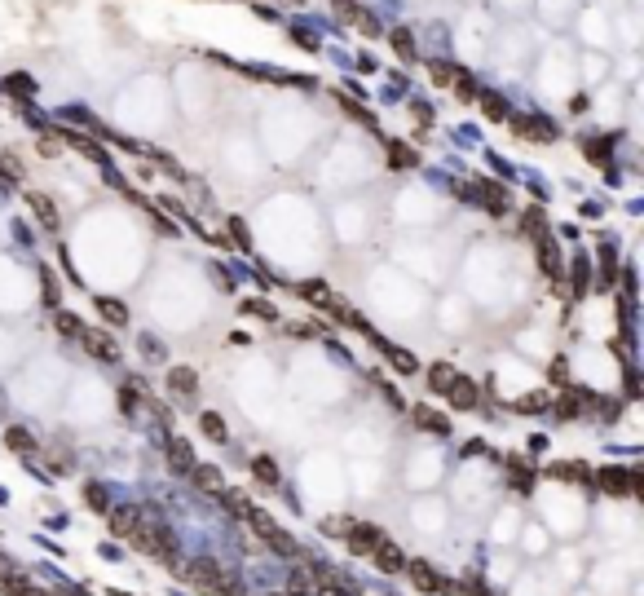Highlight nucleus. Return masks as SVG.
<instances>
[{
  "label": "nucleus",
  "mask_w": 644,
  "mask_h": 596,
  "mask_svg": "<svg viewBox=\"0 0 644 596\" xmlns=\"http://www.w3.org/2000/svg\"><path fill=\"white\" fill-rule=\"evenodd\" d=\"M371 561H375V570H384V575H397V570H406V552H402L393 539H379Z\"/></svg>",
  "instance_id": "10"
},
{
  "label": "nucleus",
  "mask_w": 644,
  "mask_h": 596,
  "mask_svg": "<svg viewBox=\"0 0 644 596\" xmlns=\"http://www.w3.org/2000/svg\"><path fill=\"white\" fill-rule=\"evenodd\" d=\"M508 124H512L517 137H534V141H552L556 137V124L543 119V115H508Z\"/></svg>",
  "instance_id": "7"
},
{
  "label": "nucleus",
  "mask_w": 644,
  "mask_h": 596,
  "mask_svg": "<svg viewBox=\"0 0 644 596\" xmlns=\"http://www.w3.org/2000/svg\"><path fill=\"white\" fill-rule=\"evenodd\" d=\"M596 482L614 499H640V468H600Z\"/></svg>",
  "instance_id": "5"
},
{
  "label": "nucleus",
  "mask_w": 644,
  "mask_h": 596,
  "mask_svg": "<svg viewBox=\"0 0 644 596\" xmlns=\"http://www.w3.org/2000/svg\"><path fill=\"white\" fill-rule=\"evenodd\" d=\"M388 40H393V49H397L402 58H406V62H411V58H415V35H411L406 27H397V31H388Z\"/></svg>",
  "instance_id": "33"
},
{
  "label": "nucleus",
  "mask_w": 644,
  "mask_h": 596,
  "mask_svg": "<svg viewBox=\"0 0 644 596\" xmlns=\"http://www.w3.org/2000/svg\"><path fill=\"white\" fill-rule=\"evenodd\" d=\"M587 288H591V265H587V256H574L569 261V292L582 296Z\"/></svg>",
  "instance_id": "20"
},
{
  "label": "nucleus",
  "mask_w": 644,
  "mask_h": 596,
  "mask_svg": "<svg viewBox=\"0 0 644 596\" xmlns=\"http://www.w3.org/2000/svg\"><path fill=\"white\" fill-rule=\"evenodd\" d=\"M35 146H40V155H57V133H40Z\"/></svg>",
  "instance_id": "47"
},
{
  "label": "nucleus",
  "mask_w": 644,
  "mask_h": 596,
  "mask_svg": "<svg viewBox=\"0 0 644 596\" xmlns=\"http://www.w3.org/2000/svg\"><path fill=\"white\" fill-rule=\"evenodd\" d=\"M582 155H587L591 164H609V141H605V137H587V141H582Z\"/></svg>",
  "instance_id": "32"
},
{
  "label": "nucleus",
  "mask_w": 644,
  "mask_h": 596,
  "mask_svg": "<svg viewBox=\"0 0 644 596\" xmlns=\"http://www.w3.org/2000/svg\"><path fill=\"white\" fill-rule=\"evenodd\" d=\"M0 182H5V186H18L22 182V164L14 159V155H0Z\"/></svg>",
  "instance_id": "34"
},
{
  "label": "nucleus",
  "mask_w": 644,
  "mask_h": 596,
  "mask_svg": "<svg viewBox=\"0 0 644 596\" xmlns=\"http://www.w3.org/2000/svg\"><path fill=\"white\" fill-rule=\"evenodd\" d=\"M450 89H455V93H459L463 102H472V98H476V85H472L468 76H463V71H459V76H455V85H450Z\"/></svg>",
  "instance_id": "43"
},
{
  "label": "nucleus",
  "mask_w": 644,
  "mask_h": 596,
  "mask_svg": "<svg viewBox=\"0 0 644 596\" xmlns=\"http://www.w3.org/2000/svg\"><path fill=\"white\" fill-rule=\"evenodd\" d=\"M5 446L22 450V455H35V437H31L22 424H9V428H5Z\"/></svg>",
  "instance_id": "24"
},
{
  "label": "nucleus",
  "mask_w": 644,
  "mask_h": 596,
  "mask_svg": "<svg viewBox=\"0 0 644 596\" xmlns=\"http://www.w3.org/2000/svg\"><path fill=\"white\" fill-rule=\"evenodd\" d=\"M521 230L530 238H543L547 234V212L543 208H526V217H521Z\"/></svg>",
  "instance_id": "27"
},
{
  "label": "nucleus",
  "mask_w": 644,
  "mask_h": 596,
  "mask_svg": "<svg viewBox=\"0 0 644 596\" xmlns=\"http://www.w3.org/2000/svg\"><path fill=\"white\" fill-rule=\"evenodd\" d=\"M80 340H84V349L98 358V362H115V358H119V344L106 336V331H89L84 327V336H80Z\"/></svg>",
  "instance_id": "11"
},
{
  "label": "nucleus",
  "mask_w": 644,
  "mask_h": 596,
  "mask_svg": "<svg viewBox=\"0 0 644 596\" xmlns=\"http://www.w3.org/2000/svg\"><path fill=\"white\" fill-rule=\"evenodd\" d=\"M230 234L238 238V247H252V238H247V225L238 221V217H230Z\"/></svg>",
  "instance_id": "46"
},
{
  "label": "nucleus",
  "mask_w": 644,
  "mask_h": 596,
  "mask_svg": "<svg viewBox=\"0 0 644 596\" xmlns=\"http://www.w3.org/2000/svg\"><path fill=\"white\" fill-rule=\"evenodd\" d=\"M40 296L49 305H57V296H62V288H57V274L53 270H40Z\"/></svg>",
  "instance_id": "36"
},
{
  "label": "nucleus",
  "mask_w": 644,
  "mask_h": 596,
  "mask_svg": "<svg viewBox=\"0 0 644 596\" xmlns=\"http://www.w3.org/2000/svg\"><path fill=\"white\" fill-rule=\"evenodd\" d=\"M177 579H186L195 592H204V596H221V588L230 583V570L217 566L212 556H199V561H186V566H177Z\"/></svg>",
  "instance_id": "2"
},
{
  "label": "nucleus",
  "mask_w": 644,
  "mask_h": 596,
  "mask_svg": "<svg viewBox=\"0 0 644 596\" xmlns=\"http://www.w3.org/2000/svg\"><path fill=\"white\" fill-rule=\"evenodd\" d=\"M455 76H459V67H450V62H433V80H437V85H446V89H450V85H455Z\"/></svg>",
  "instance_id": "42"
},
{
  "label": "nucleus",
  "mask_w": 644,
  "mask_h": 596,
  "mask_svg": "<svg viewBox=\"0 0 644 596\" xmlns=\"http://www.w3.org/2000/svg\"><path fill=\"white\" fill-rule=\"evenodd\" d=\"M243 314H256V318H265V323H274V318H278V309H274L269 301H247Z\"/></svg>",
  "instance_id": "41"
},
{
  "label": "nucleus",
  "mask_w": 644,
  "mask_h": 596,
  "mask_svg": "<svg viewBox=\"0 0 644 596\" xmlns=\"http://www.w3.org/2000/svg\"><path fill=\"white\" fill-rule=\"evenodd\" d=\"M141 526V508H106V530L115 534V539H128V534H133Z\"/></svg>",
  "instance_id": "8"
},
{
  "label": "nucleus",
  "mask_w": 644,
  "mask_h": 596,
  "mask_svg": "<svg viewBox=\"0 0 644 596\" xmlns=\"http://www.w3.org/2000/svg\"><path fill=\"white\" fill-rule=\"evenodd\" d=\"M141 353H146V362H159V358H163V344L150 340V336H141Z\"/></svg>",
  "instance_id": "45"
},
{
  "label": "nucleus",
  "mask_w": 644,
  "mask_h": 596,
  "mask_svg": "<svg viewBox=\"0 0 644 596\" xmlns=\"http://www.w3.org/2000/svg\"><path fill=\"white\" fill-rule=\"evenodd\" d=\"M27 204H31L35 221H40L44 230H57V204H53L49 195H40V190H31V195H27Z\"/></svg>",
  "instance_id": "15"
},
{
  "label": "nucleus",
  "mask_w": 644,
  "mask_h": 596,
  "mask_svg": "<svg viewBox=\"0 0 644 596\" xmlns=\"http://www.w3.org/2000/svg\"><path fill=\"white\" fill-rule=\"evenodd\" d=\"M406 575H411V583H415L420 592H450V583L441 579L428 561H406Z\"/></svg>",
  "instance_id": "9"
},
{
  "label": "nucleus",
  "mask_w": 644,
  "mask_h": 596,
  "mask_svg": "<svg viewBox=\"0 0 644 596\" xmlns=\"http://www.w3.org/2000/svg\"><path fill=\"white\" fill-rule=\"evenodd\" d=\"M411 415H415V428H420V433H446L450 428V420L441 411H433V407H415Z\"/></svg>",
  "instance_id": "19"
},
{
  "label": "nucleus",
  "mask_w": 644,
  "mask_h": 596,
  "mask_svg": "<svg viewBox=\"0 0 644 596\" xmlns=\"http://www.w3.org/2000/svg\"><path fill=\"white\" fill-rule=\"evenodd\" d=\"M375 344H379V349H384V358H388L393 367H397L402 376H411V371H415V358H411L406 349H393V344H388V340H379V336H375Z\"/></svg>",
  "instance_id": "25"
},
{
  "label": "nucleus",
  "mask_w": 644,
  "mask_h": 596,
  "mask_svg": "<svg viewBox=\"0 0 644 596\" xmlns=\"http://www.w3.org/2000/svg\"><path fill=\"white\" fill-rule=\"evenodd\" d=\"M614 279H618V252H614L609 243H605V247H600V279H596V288L609 292V288H614Z\"/></svg>",
  "instance_id": "21"
},
{
  "label": "nucleus",
  "mask_w": 644,
  "mask_h": 596,
  "mask_svg": "<svg viewBox=\"0 0 644 596\" xmlns=\"http://www.w3.org/2000/svg\"><path fill=\"white\" fill-rule=\"evenodd\" d=\"M84 499H89V508H98V512L111 508V495H106V486H98V482L84 486Z\"/></svg>",
  "instance_id": "38"
},
{
  "label": "nucleus",
  "mask_w": 644,
  "mask_h": 596,
  "mask_svg": "<svg viewBox=\"0 0 644 596\" xmlns=\"http://www.w3.org/2000/svg\"><path fill=\"white\" fill-rule=\"evenodd\" d=\"M98 309H102V318H106L111 327H124V323H128V309L119 305V301H111V296H102V301H98Z\"/></svg>",
  "instance_id": "29"
},
{
  "label": "nucleus",
  "mask_w": 644,
  "mask_h": 596,
  "mask_svg": "<svg viewBox=\"0 0 644 596\" xmlns=\"http://www.w3.org/2000/svg\"><path fill=\"white\" fill-rule=\"evenodd\" d=\"M217 499L225 504V512H234V517H243V512L252 508V504L243 499V491H217Z\"/></svg>",
  "instance_id": "35"
},
{
  "label": "nucleus",
  "mask_w": 644,
  "mask_h": 596,
  "mask_svg": "<svg viewBox=\"0 0 644 596\" xmlns=\"http://www.w3.org/2000/svg\"><path fill=\"white\" fill-rule=\"evenodd\" d=\"M243 517H247V526L256 530V539L265 543L269 552H278V556H296V539H292L287 530H278V526H274V517H269V512H260V508L252 504V508L243 512Z\"/></svg>",
  "instance_id": "3"
},
{
  "label": "nucleus",
  "mask_w": 644,
  "mask_h": 596,
  "mask_svg": "<svg viewBox=\"0 0 644 596\" xmlns=\"http://www.w3.org/2000/svg\"><path fill=\"white\" fill-rule=\"evenodd\" d=\"M322 534H331V539H344V530H349V517H322Z\"/></svg>",
  "instance_id": "40"
},
{
  "label": "nucleus",
  "mask_w": 644,
  "mask_h": 596,
  "mask_svg": "<svg viewBox=\"0 0 644 596\" xmlns=\"http://www.w3.org/2000/svg\"><path fill=\"white\" fill-rule=\"evenodd\" d=\"M57 141H66V146H75L80 155H89L93 164H106V150L98 146V141H93L89 133H71V128H62V133H57Z\"/></svg>",
  "instance_id": "14"
},
{
  "label": "nucleus",
  "mask_w": 644,
  "mask_h": 596,
  "mask_svg": "<svg viewBox=\"0 0 644 596\" xmlns=\"http://www.w3.org/2000/svg\"><path fill=\"white\" fill-rule=\"evenodd\" d=\"M137 389H141V380H128V385H124V393H119V407H124V411L137 407Z\"/></svg>",
  "instance_id": "44"
},
{
  "label": "nucleus",
  "mask_w": 644,
  "mask_h": 596,
  "mask_svg": "<svg viewBox=\"0 0 644 596\" xmlns=\"http://www.w3.org/2000/svg\"><path fill=\"white\" fill-rule=\"evenodd\" d=\"M318 596H349V592H344V588H340V583H336V579H331V583H322V588H318Z\"/></svg>",
  "instance_id": "49"
},
{
  "label": "nucleus",
  "mask_w": 644,
  "mask_h": 596,
  "mask_svg": "<svg viewBox=\"0 0 644 596\" xmlns=\"http://www.w3.org/2000/svg\"><path fill=\"white\" fill-rule=\"evenodd\" d=\"M168 389H172V398H195V393H199V376L190 371V367H172V371H168Z\"/></svg>",
  "instance_id": "17"
},
{
  "label": "nucleus",
  "mask_w": 644,
  "mask_h": 596,
  "mask_svg": "<svg viewBox=\"0 0 644 596\" xmlns=\"http://www.w3.org/2000/svg\"><path fill=\"white\" fill-rule=\"evenodd\" d=\"M508 473H512V486H517V491L526 495V491H530V477H534V473H530V464L512 459V464H508Z\"/></svg>",
  "instance_id": "37"
},
{
  "label": "nucleus",
  "mask_w": 644,
  "mask_h": 596,
  "mask_svg": "<svg viewBox=\"0 0 644 596\" xmlns=\"http://www.w3.org/2000/svg\"><path fill=\"white\" fill-rule=\"evenodd\" d=\"M379 539H384V530L371 526V521H349V530H344V543H349L353 556H371Z\"/></svg>",
  "instance_id": "6"
},
{
  "label": "nucleus",
  "mask_w": 644,
  "mask_h": 596,
  "mask_svg": "<svg viewBox=\"0 0 644 596\" xmlns=\"http://www.w3.org/2000/svg\"><path fill=\"white\" fill-rule=\"evenodd\" d=\"M199 424H204V437H212V442H225V420L217 411H204L199 415Z\"/></svg>",
  "instance_id": "31"
},
{
  "label": "nucleus",
  "mask_w": 644,
  "mask_h": 596,
  "mask_svg": "<svg viewBox=\"0 0 644 596\" xmlns=\"http://www.w3.org/2000/svg\"><path fill=\"white\" fill-rule=\"evenodd\" d=\"M587 402H591L587 393H565V398L556 402V415H560V420H574V415H578L582 407H587Z\"/></svg>",
  "instance_id": "28"
},
{
  "label": "nucleus",
  "mask_w": 644,
  "mask_h": 596,
  "mask_svg": "<svg viewBox=\"0 0 644 596\" xmlns=\"http://www.w3.org/2000/svg\"><path fill=\"white\" fill-rule=\"evenodd\" d=\"M252 473H256V482H265V486H278V482H283L278 464H274L269 455H256V459H252Z\"/></svg>",
  "instance_id": "26"
},
{
  "label": "nucleus",
  "mask_w": 644,
  "mask_h": 596,
  "mask_svg": "<svg viewBox=\"0 0 644 596\" xmlns=\"http://www.w3.org/2000/svg\"><path fill=\"white\" fill-rule=\"evenodd\" d=\"M168 464H172L177 473H190V468L199 464V459H195V446H190L186 437H168Z\"/></svg>",
  "instance_id": "18"
},
{
  "label": "nucleus",
  "mask_w": 644,
  "mask_h": 596,
  "mask_svg": "<svg viewBox=\"0 0 644 596\" xmlns=\"http://www.w3.org/2000/svg\"><path fill=\"white\" fill-rule=\"evenodd\" d=\"M190 486H195L199 495H217L221 491V468L217 464H195V468H190Z\"/></svg>",
  "instance_id": "13"
},
{
  "label": "nucleus",
  "mask_w": 644,
  "mask_h": 596,
  "mask_svg": "<svg viewBox=\"0 0 644 596\" xmlns=\"http://www.w3.org/2000/svg\"><path fill=\"white\" fill-rule=\"evenodd\" d=\"M459 195H468V199H481L490 217H503V212H508V190L499 186L494 177H476L472 186H459Z\"/></svg>",
  "instance_id": "4"
},
{
  "label": "nucleus",
  "mask_w": 644,
  "mask_h": 596,
  "mask_svg": "<svg viewBox=\"0 0 644 596\" xmlns=\"http://www.w3.org/2000/svg\"><path fill=\"white\" fill-rule=\"evenodd\" d=\"M388 164H397V168H411V164H415V150H411V146H397V141H388Z\"/></svg>",
  "instance_id": "39"
},
{
  "label": "nucleus",
  "mask_w": 644,
  "mask_h": 596,
  "mask_svg": "<svg viewBox=\"0 0 644 596\" xmlns=\"http://www.w3.org/2000/svg\"><path fill=\"white\" fill-rule=\"evenodd\" d=\"M446 398H450V407H455V411H472L481 393H476V385H472L468 376H455V385L446 389Z\"/></svg>",
  "instance_id": "12"
},
{
  "label": "nucleus",
  "mask_w": 644,
  "mask_h": 596,
  "mask_svg": "<svg viewBox=\"0 0 644 596\" xmlns=\"http://www.w3.org/2000/svg\"><path fill=\"white\" fill-rule=\"evenodd\" d=\"M128 543H133L141 556H154V561H168V566L181 561V539H177V530L163 526V521H141V526L128 534Z\"/></svg>",
  "instance_id": "1"
},
{
  "label": "nucleus",
  "mask_w": 644,
  "mask_h": 596,
  "mask_svg": "<svg viewBox=\"0 0 644 596\" xmlns=\"http://www.w3.org/2000/svg\"><path fill=\"white\" fill-rule=\"evenodd\" d=\"M539 407H543V393H530V398L517 402V411H539Z\"/></svg>",
  "instance_id": "48"
},
{
  "label": "nucleus",
  "mask_w": 644,
  "mask_h": 596,
  "mask_svg": "<svg viewBox=\"0 0 644 596\" xmlns=\"http://www.w3.org/2000/svg\"><path fill=\"white\" fill-rule=\"evenodd\" d=\"M53 327H57V331H62V336H66V340H80V336H84V323H80V318H75V314H66V309H62V314H57V318H53Z\"/></svg>",
  "instance_id": "30"
},
{
  "label": "nucleus",
  "mask_w": 644,
  "mask_h": 596,
  "mask_svg": "<svg viewBox=\"0 0 644 596\" xmlns=\"http://www.w3.org/2000/svg\"><path fill=\"white\" fill-rule=\"evenodd\" d=\"M481 98V111H485V119H494V124H503V119L512 115V106L499 98V93H476Z\"/></svg>",
  "instance_id": "23"
},
{
  "label": "nucleus",
  "mask_w": 644,
  "mask_h": 596,
  "mask_svg": "<svg viewBox=\"0 0 644 596\" xmlns=\"http://www.w3.org/2000/svg\"><path fill=\"white\" fill-rule=\"evenodd\" d=\"M455 376H459V371H455L450 362H433V367H428V389H433V393H446L450 385H455Z\"/></svg>",
  "instance_id": "22"
},
{
  "label": "nucleus",
  "mask_w": 644,
  "mask_h": 596,
  "mask_svg": "<svg viewBox=\"0 0 644 596\" xmlns=\"http://www.w3.org/2000/svg\"><path fill=\"white\" fill-rule=\"evenodd\" d=\"M534 247H539V265L547 279H560V247H556V238H534Z\"/></svg>",
  "instance_id": "16"
},
{
  "label": "nucleus",
  "mask_w": 644,
  "mask_h": 596,
  "mask_svg": "<svg viewBox=\"0 0 644 596\" xmlns=\"http://www.w3.org/2000/svg\"><path fill=\"white\" fill-rule=\"evenodd\" d=\"M9 575H14V570H9V561H5V556H0V583H5Z\"/></svg>",
  "instance_id": "50"
}]
</instances>
